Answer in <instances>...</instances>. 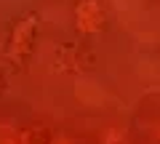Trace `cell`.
<instances>
[{"label": "cell", "instance_id": "6da1fadb", "mask_svg": "<svg viewBox=\"0 0 160 144\" xmlns=\"http://www.w3.org/2000/svg\"><path fill=\"white\" fill-rule=\"evenodd\" d=\"M38 35H40V16L35 11L22 13L11 24V29L6 35V46H3V56H6L8 69L27 72V67L32 64L35 48H38Z\"/></svg>", "mask_w": 160, "mask_h": 144}, {"label": "cell", "instance_id": "3957f363", "mask_svg": "<svg viewBox=\"0 0 160 144\" xmlns=\"http://www.w3.org/2000/svg\"><path fill=\"white\" fill-rule=\"evenodd\" d=\"M107 24V8L102 0H78L75 6V27L83 35H96Z\"/></svg>", "mask_w": 160, "mask_h": 144}, {"label": "cell", "instance_id": "277c9868", "mask_svg": "<svg viewBox=\"0 0 160 144\" xmlns=\"http://www.w3.org/2000/svg\"><path fill=\"white\" fill-rule=\"evenodd\" d=\"M6 69H3V67H0V99H3V93H6Z\"/></svg>", "mask_w": 160, "mask_h": 144}, {"label": "cell", "instance_id": "7a4b0ae2", "mask_svg": "<svg viewBox=\"0 0 160 144\" xmlns=\"http://www.w3.org/2000/svg\"><path fill=\"white\" fill-rule=\"evenodd\" d=\"M53 67L64 75H80L93 67V53L83 43H62L53 56Z\"/></svg>", "mask_w": 160, "mask_h": 144}]
</instances>
